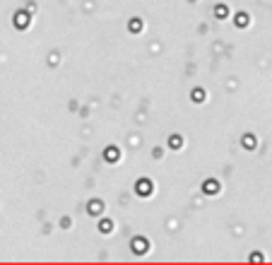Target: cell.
Listing matches in <instances>:
<instances>
[{"instance_id": "cell-1", "label": "cell", "mask_w": 272, "mask_h": 265, "mask_svg": "<svg viewBox=\"0 0 272 265\" xmlns=\"http://www.w3.org/2000/svg\"><path fill=\"white\" fill-rule=\"evenodd\" d=\"M217 190H219V183H217V181H207V183H205V193H210V195H212V193H217Z\"/></svg>"}, {"instance_id": "cell-2", "label": "cell", "mask_w": 272, "mask_h": 265, "mask_svg": "<svg viewBox=\"0 0 272 265\" xmlns=\"http://www.w3.org/2000/svg\"><path fill=\"white\" fill-rule=\"evenodd\" d=\"M17 27H27V22H29V17H27V12H17Z\"/></svg>"}, {"instance_id": "cell-3", "label": "cell", "mask_w": 272, "mask_h": 265, "mask_svg": "<svg viewBox=\"0 0 272 265\" xmlns=\"http://www.w3.org/2000/svg\"><path fill=\"white\" fill-rule=\"evenodd\" d=\"M101 210H104V205H101L99 200H94L92 205H89V212H92V215H96V212H101Z\"/></svg>"}, {"instance_id": "cell-4", "label": "cell", "mask_w": 272, "mask_h": 265, "mask_svg": "<svg viewBox=\"0 0 272 265\" xmlns=\"http://www.w3.org/2000/svg\"><path fill=\"white\" fill-rule=\"evenodd\" d=\"M140 193H144V195L149 193V183H147V181H142V183H140Z\"/></svg>"}, {"instance_id": "cell-5", "label": "cell", "mask_w": 272, "mask_h": 265, "mask_svg": "<svg viewBox=\"0 0 272 265\" xmlns=\"http://www.w3.org/2000/svg\"><path fill=\"white\" fill-rule=\"evenodd\" d=\"M106 157H108V159H116V157H118V152H116V147H108V152H106Z\"/></svg>"}, {"instance_id": "cell-6", "label": "cell", "mask_w": 272, "mask_h": 265, "mask_svg": "<svg viewBox=\"0 0 272 265\" xmlns=\"http://www.w3.org/2000/svg\"><path fill=\"white\" fill-rule=\"evenodd\" d=\"M140 27H142L140 20H133V22H130V29H133V31H140Z\"/></svg>"}, {"instance_id": "cell-7", "label": "cell", "mask_w": 272, "mask_h": 265, "mask_svg": "<svg viewBox=\"0 0 272 265\" xmlns=\"http://www.w3.org/2000/svg\"><path fill=\"white\" fill-rule=\"evenodd\" d=\"M133 246H135V251H144V241H135Z\"/></svg>"}, {"instance_id": "cell-8", "label": "cell", "mask_w": 272, "mask_h": 265, "mask_svg": "<svg viewBox=\"0 0 272 265\" xmlns=\"http://www.w3.org/2000/svg\"><path fill=\"white\" fill-rule=\"evenodd\" d=\"M181 145V137H171V147H178Z\"/></svg>"}]
</instances>
